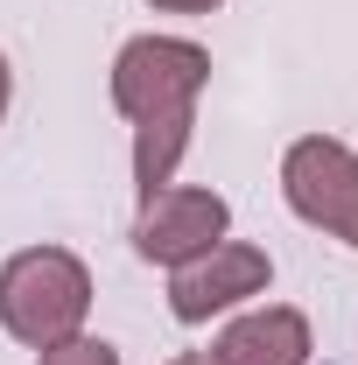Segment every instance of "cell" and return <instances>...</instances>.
I'll return each mask as SVG.
<instances>
[{
	"label": "cell",
	"mask_w": 358,
	"mask_h": 365,
	"mask_svg": "<svg viewBox=\"0 0 358 365\" xmlns=\"http://www.w3.org/2000/svg\"><path fill=\"white\" fill-rule=\"evenodd\" d=\"M211 78V56L176 36H134L113 63V106L134 120V190L155 197L176 182V162L197 127V91Z\"/></svg>",
	"instance_id": "cell-1"
},
{
	"label": "cell",
	"mask_w": 358,
	"mask_h": 365,
	"mask_svg": "<svg viewBox=\"0 0 358 365\" xmlns=\"http://www.w3.org/2000/svg\"><path fill=\"white\" fill-rule=\"evenodd\" d=\"M85 309H91V274L63 246H29L0 267V323H7V337H21L36 351L78 337Z\"/></svg>",
	"instance_id": "cell-2"
},
{
	"label": "cell",
	"mask_w": 358,
	"mask_h": 365,
	"mask_svg": "<svg viewBox=\"0 0 358 365\" xmlns=\"http://www.w3.org/2000/svg\"><path fill=\"white\" fill-rule=\"evenodd\" d=\"M281 190H288V211L302 225H323L344 246H358V148H344L330 134L295 140L288 162H281Z\"/></svg>",
	"instance_id": "cell-3"
},
{
	"label": "cell",
	"mask_w": 358,
	"mask_h": 365,
	"mask_svg": "<svg viewBox=\"0 0 358 365\" xmlns=\"http://www.w3.org/2000/svg\"><path fill=\"white\" fill-rule=\"evenodd\" d=\"M232 225V211H225L218 190H155V197H140V218H134V253L140 260H162V267H183V260H197V253H211Z\"/></svg>",
	"instance_id": "cell-4"
},
{
	"label": "cell",
	"mask_w": 358,
	"mask_h": 365,
	"mask_svg": "<svg viewBox=\"0 0 358 365\" xmlns=\"http://www.w3.org/2000/svg\"><path fill=\"white\" fill-rule=\"evenodd\" d=\"M267 253L260 246H239V239H218L211 253H197V260H183L176 281H169V309L183 323H211L218 309L232 302H246V295H267Z\"/></svg>",
	"instance_id": "cell-5"
},
{
	"label": "cell",
	"mask_w": 358,
	"mask_h": 365,
	"mask_svg": "<svg viewBox=\"0 0 358 365\" xmlns=\"http://www.w3.org/2000/svg\"><path fill=\"white\" fill-rule=\"evenodd\" d=\"M211 365H310V317L302 309H253L211 344Z\"/></svg>",
	"instance_id": "cell-6"
},
{
	"label": "cell",
	"mask_w": 358,
	"mask_h": 365,
	"mask_svg": "<svg viewBox=\"0 0 358 365\" xmlns=\"http://www.w3.org/2000/svg\"><path fill=\"white\" fill-rule=\"evenodd\" d=\"M43 365H120L113 344H98V337H63V344H49Z\"/></svg>",
	"instance_id": "cell-7"
},
{
	"label": "cell",
	"mask_w": 358,
	"mask_h": 365,
	"mask_svg": "<svg viewBox=\"0 0 358 365\" xmlns=\"http://www.w3.org/2000/svg\"><path fill=\"white\" fill-rule=\"evenodd\" d=\"M155 7H162V14H211L218 0H155Z\"/></svg>",
	"instance_id": "cell-8"
},
{
	"label": "cell",
	"mask_w": 358,
	"mask_h": 365,
	"mask_svg": "<svg viewBox=\"0 0 358 365\" xmlns=\"http://www.w3.org/2000/svg\"><path fill=\"white\" fill-rule=\"evenodd\" d=\"M7 98H14V78H7V56H0V120H7Z\"/></svg>",
	"instance_id": "cell-9"
},
{
	"label": "cell",
	"mask_w": 358,
	"mask_h": 365,
	"mask_svg": "<svg viewBox=\"0 0 358 365\" xmlns=\"http://www.w3.org/2000/svg\"><path fill=\"white\" fill-rule=\"evenodd\" d=\"M169 365H204V359H197V351H183V359H169Z\"/></svg>",
	"instance_id": "cell-10"
}]
</instances>
